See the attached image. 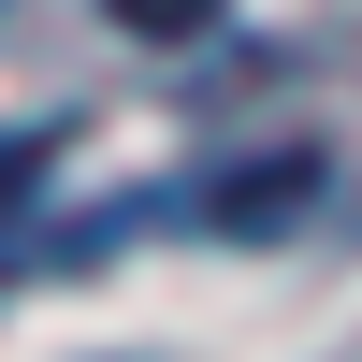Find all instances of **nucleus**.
<instances>
[{
    "label": "nucleus",
    "mask_w": 362,
    "mask_h": 362,
    "mask_svg": "<svg viewBox=\"0 0 362 362\" xmlns=\"http://www.w3.org/2000/svg\"><path fill=\"white\" fill-rule=\"evenodd\" d=\"M102 15H116V29H145V44H174V29H203L218 0H102Z\"/></svg>",
    "instance_id": "f257e3e1"
},
{
    "label": "nucleus",
    "mask_w": 362,
    "mask_h": 362,
    "mask_svg": "<svg viewBox=\"0 0 362 362\" xmlns=\"http://www.w3.org/2000/svg\"><path fill=\"white\" fill-rule=\"evenodd\" d=\"M44 160H58V131H0V218L29 203V174H44Z\"/></svg>",
    "instance_id": "f03ea898"
}]
</instances>
